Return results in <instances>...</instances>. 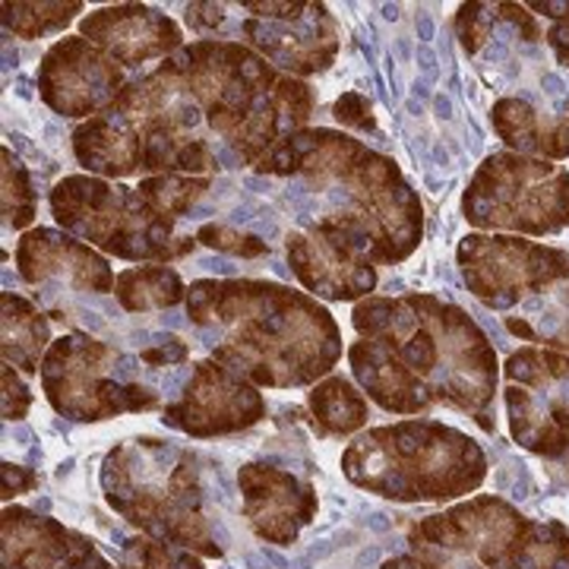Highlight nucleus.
<instances>
[{
	"label": "nucleus",
	"instance_id": "obj_14",
	"mask_svg": "<svg viewBox=\"0 0 569 569\" xmlns=\"http://www.w3.org/2000/svg\"><path fill=\"white\" fill-rule=\"evenodd\" d=\"M48 342V323L29 301L3 291V358L26 373H39V355Z\"/></svg>",
	"mask_w": 569,
	"mask_h": 569
},
{
	"label": "nucleus",
	"instance_id": "obj_23",
	"mask_svg": "<svg viewBox=\"0 0 569 569\" xmlns=\"http://www.w3.org/2000/svg\"><path fill=\"white\" fill-rule=\"evenodd\" d=\"M336 118L348 127H358V130H370L373 127V118H370V104H367L365 96L358 92H348L336 102Z\"/></svg>",
	"mask_w": 569,
	"mask_h": 569
},
{
	"label": "nucleus",
	"instance_id": "obj_9",
	"mask_svg": "<svg viewBox=\"0 0 569 569\" xmlns=\"http://www.w3.org/2000/svg\"><path fill=\"white\" fill-rule=\"evenodd\" d=\"M263 399L244 380H238L231 367L200 365L187 383V396L164 411L162 421L193 437H209L250 427L263 418Z\"/></svg>",
	"mask_w": 569,
	"mask_h": 569
},
{
	"label": "nucleus",
	"instance_id": "obj_4",
	"mask_svg": "<svg viewBox=\"0 0 569 569\" xmlns=\"http://www.w3.org/2000/svg\"><path fill=\"white\" fill-rule=\"evenodd\" d=\"M462 212L475 228L557 234L569 228V171L519 152L488 156L468 183Z\"/></svg>",
	"mask_w": 569,
	"mask_h": 569
},
{
	"label": "nucleus",
	"instance_id": "obj_5",
	"mask_svg": "<svg viewBox=\"0 0 569 569\" xmlns=\"http://www.w3.org/2000/svg\"><path fill=\"white\" fill-rule=\"evenodd\" d=\"M468 291L488 307L522 305L569 279V250L512 234H468L456 250Z\"/></svg>",
	"mask_w": 569,
	"mask_h": 569
},
{
	"label": "nucleus",
	"instance_id": "obj_16",
	"mask_svg": "<svg viewBox=\"0 0 569 569\" xmlns=\"http://www.w3.org/2000/svg\"><path fill=\"white\" fill-rule=\"evenodd\" d=\"M310 408L323 433H351L367 421V402L348 380H326L310 392Z\"/></svg>",
	"mask_w": 569,
	"mask_h": 569
},
{
	"label": "nucleus",
	"instance_id": "obj_2",
	"mask_svg": "<svg viewBox=\"0 0 569 569\" xmlns=\"http://www.w3.org/2000/svg\"><path fill=\"white\" fill-rule=\"evenodd\" d=\"M346 475L389 500H452L481 488L488 459L481 447L440 421L377 427L348 449Z\"/></svg>",
	"mask_w": 569,
	"mask_h": 569
},
{
	"label": "nucleus",
	"instance_id": "obj_19",
	"mask_svg": "<svg viewBox=\"0 0 569 569\" xmlns=\"http://www.w3.org/2000/svg\"><path fill=\"white\" fill-rule=\"evenodd\" d=\"M3 212H7V224L22 228L32 222L36 216V193L29 190V178L22 171L17 159H10V152L3 149Z\"/></svg>",
	"mask_w": 569,
	"mask_h": 569
},
{
	"label": "nucleus",
	"instance_id": "obj_18",
	"mask_svg": "<svg viewBox=\"0 0 569 569\" xmlns=\"http://www.w3.org/2000/svg\"><path fill=\"white\" fill-rule=\"evenodd\" d=\"M82 10L80 3H3L7 29H17L26 39H39L44 32H54L73 20V13Z\"/></svg>",
	"mask_w": 569,
	"mask_h": 569
},
{
	"label": "nucleus",
	"instance_id": "obj_10",
	"mask_svg": "<svg viewBox=\"0 0 569 569\" xmlns=\"http://www.w3.org/2000/svg\"><path fill=\"white\" fill-rule=\"evenodd\" d=\"M244 509L253 529L276 545L295 541L301 526L313 519L317 497L298 478L263 466H247L241 471Z\"/></svg>",
	"mask_w": 569,
	"mask_h": 569
},
{
	"label": "nucleus",
	"instance_id": "obj_20",
	"mask_svg": "<svg viewBox=\"0 0 569 569\" xmlns=\"http://www.w3.org/2000/svg\"><path fill=\"white\" fill-rule=\"evenodd\" d=\"M123 569H203L193 557H178L168 553L162 545L152 541H130L127 557H123Z\"/></svg>",
	"mask_w": 569,
	"mask_h": 569
},
{
	"label": "nucleus",
	"instance_id": "obj_27",
	"mask_svg": "<svg viewBox=\"0 0 569 569\" xmlns=\"http://www.w3.org/2000/svg\"><path fill=\"white\" fill-rule=\"evenodd\" d=\"M22 468H13V466H3V497H17V493H22L26 488H32V475H26V478H20Z\"/></svg>",
	"mask_w": 569,
	"mask_h": 569
},
{
	"label": "nucleus",
	"instance_id": "obj_17",
	"mask_svg": "<svg viewBox=\"0 0 569 569\" xmlns=\"http://www.w3.org/2000/svg\"><path fill=\"white\" fill-rule=\"evenodd\" d=\"M137 193H140L142 203L149 206L156 216H162V219H174V216L187 212L190 206L203 197L206 181H187V178H174V174H168V178H156V181L140 183V190H137Z\"/></svg>",
	"mask_w": 569,
	"mask_h": 569
},
{
	"label": "nucleus",
	"instance_id": "obj_25",
	"mask_svg": "<svg viewBox=\"0 0 569 569\" xmlns=\"http://www.w3.org/2000/svg\"><path fill=\"white\" fill-rule=\"evenodd\" d=\"M13 399L20 402V411L26 415V408H29V402H32V396H29V392H26V387H22L20 380H17L13 367L7 365L3 367V415L13 408Z\"/></svg>",
	"mask_w": 569,
	"mask_h": 569
},
{
	"label": "nucleus",
	"instance_id": "obj_8",
	"mask_svg": "<svg viewBox=\"0 0 569 569\" xmlns=\"http://www.w3.org/2000/svg\"><path fill=\"white\" fill-rule=\"evenodd\" d=\"M41 96L58 114L82 118L123 96L121 70L82 39H67L41 61Z\"/></svg>",
	"mask_w": 569,
	"mask_h": 569
},
{
	"label": "nucleus",
	"instance_id": "obj_26",
	"mask_svg": "<svg viewBox=\"0 0 569 569\" xmlns=\"http://www.w3.org/2000/svg\"><path fill=\"white\" fill-rule=\"evenodd\" d=\"M548 44L553 48L557 61L569 67V22H553L548 29Z\"/></svg>",
	"mask_w": 569,
	"mask_h": 569
},
{
	"label": "nucleus",
	"instance_id": "obj_1",
	"mask_svg": "<svg viewBox=\"0 0 569 569\" xmlns=\"http://www.w3.org/2000/svg\"><path fill=\"white\" fill-rule=\"evenodd\" d=\"M370 342L351 348V367L365 389L399 415L449 406L493 430L488 408L497 396V351L459 307L430 295L377 298L355 310Z\"/></svg>",
	"mask_w": 569,
	"mask_h": 569
},
{
	"label": "nucleus",
	"instance_id": "obj_12",
	"mask_svg": "<svg viewBox=\"0 0 569 569\" xmlns=\"http://www.w3.org/2000/svg\"><path fill=\"white\" fill-rule=\"evenodd\" d=\"M497 137L519 149V156L569 159V99L553 111H541L526 99H500L490 111Z\"/></svg>",
	"mask_w": 569,
	"mask_h": 569
},
{
	"label": "nucleus",
	"instance_id": "obj_22",
	"mask_svg": "<svg viewBox=\"0 0 569 569\" xmlns=\"http://www.w3.org/2000/svg\"><path fill=\"white\" fill-rule=\"evenodd\" d=\"M415 550H418V557H396L383 569H485L481 563H475L468 557H456V553H440V550L427 548Z\"/></svg>",
	"mask_w": 569,
	"mask_h": 569
},
{
	"label": "nucleus",
	"instance_id": "obj_7",
	"mask_svg": "<svg viewBox=\"0 0 569 569\" xmlns=\"http://www.w3.org/2000/svg\"><path fill=\"white\" fill-rule=\"evenodd\" d=\"M121 355L92 339H61L51 348L41 380L51 406L77 421H102L121 411H146L159 406V392L137 383L108 380V370H121Z\"/></svg>",
	"mask_w": 569,
	"mask_h": 569
},
{
	"label": "nucleus",
	"instance_id": "obj_21",
	"mask_svg": "<svg viewBox=\"0 0 569 569\" xmlns=\"http://www.w3.org/2000/svg\"><path fill=\"white\" fill-rule=\"evenodd\" d=\"M200 241L216 250H224V253H241V257H260V253H269V244L260 241V238H250V234H241L234 228H224V224H206L200 228Z\"/></svg>",
	"mask_w": 569,
	"mask_h": 569
},
{
	"label": "nucleus",
	"instance_id": "obj_28",
	"mask_svg": "<svg viewBox=\"0 0 569 569\" xmlns=\"http://www.w3.org/2000/svg\"><path fill=\"white\" fill-rule=\"evenodd\" d=\"M531 10H548V17L560 22H569V3H557V0H545V3H531Z\"/></svg>",
	"mask_w": 569,
	"mask_h": 569
},
{
	"label": "nucleus",
	"instance_id": "obj_11",
	"mask_svg": "<svg viewBox=\"0 0 569 569\" xmlns=\"http://www.w3.org/2000/svg\"><path fill=\"white\" fill-rule=\"evenodd\" d=\"M82 36L96 39L118 63L149 61L181 44V29L149 7H108L82 20Z\"/></svg>",
	"mask_w": 569,
	"mask_h": 569
},
{
	"label": "nucleus",
	"instance_id": "obj_24",
	"mask_svg": "<svg viewBox=\"0 0 569 569\" xmlns=\"http://www.w3.org/2000/svg\"><path fill=\"white\" fill-rule=\"evenodd\" d=\"M187 358V346L181 339H164V346L159 348H142L140 361L149 367H162V365H181Z\"/></svg>",
	"mask_w": 569,
	"mask_h": 569
},
{
	"label": "nucleus",
	"instance_id": "obj_15",
	"mask_svg": "<svg viewBox=\"0 0 569 569\" xmlns=\"http://www.w3.org/2000/svg\"><path fill=\"white\" fill-rule=\"evenodd\" d=\"M181 276L164 266H142V269H127L118 276V298L127 310L171 307L181 301Z\"/></svg>",
	"mask_w": 569,
	"mask_h": 569
},
{
	"label": "nucleus",
	"instance_id": "obj_13",
	"mask_svg": "<svg viewBox=\"0 0 569 569\" xmlns=\"http://www.w3.org/2000/svg\"><path fill=\"white\" fill-rule=\"evenodd\" d=\"M507 329L550 351H569V288H548L522 301L519 313L507 317Z\"/></svg>",
	"mask_w": 569,
	"mask_h": 569
},
{
	"label": "nucleus",
	"instance_id": "obj_6",
	"mask_svg": "<svg viewBox=\"0 0 569 569\" xmlns=\"http://www.w3.org/2000/svg\"><path fill=\"white\" fill-rule=\"evenodd\" d=\"M507 411L512 440L538 456L569 452V355L519 348L509 355Z\"/></svg>",
	"mask_w": 569,
	"mask_h": 569
},
{
	"label": "nucleus",
	"instance_id": "obj_3",
	"mask_svg": "<svg viewBox=\"0 0 569 569\" xmlns=\"http://www.w3.org/2000/svg\"><path fill=\"white\" fill-rule=\"evenodd\" d=\"M415 548L468 557L485 569H569V529L526 519L500 497H475L411 529Z\"/></svg>",
	"mask_w": 569,
	"mask_h": 569
}]
</instances>
